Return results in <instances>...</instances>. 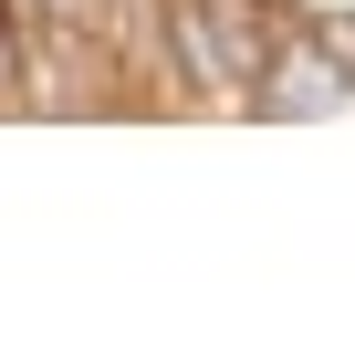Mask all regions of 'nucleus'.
<instances>
[{
	"mask_svg": "<svg viewBox=\"0 0 355 355\" xmlns=\"http://www.w3.org/2000/svg\"><path fill=\"white\" fill-rule=\"evenodd\" d=\"M251 115L261 125H324V115H355V63L313 32V21H282L261 84H251Z\"/></svg>",
	"mask_w": 355,
	"mask_h": 355,
	"instance_id": "nucleus-1",
	"label": "nucleus"
},
{
	"mask_svg": "<svg viewBox=\"0 0 355 355\" xmlns=\"http://www.w3.org/2000/svg\"><path fill=\"white\" fill-rule=\"evenodd\" d=\"M313 32H324V42H334V53L355 63V11H313Z\"/></svg>",
	"mask_w": 355,
	"mask_h": 355,
	"instance_id": "nucleus-3",
	"label": "nucleus"
},
{
	"mask_svg": "<svg viewBox=\"0 0 355 355\" xmlns=\"http://www.w3.org/2000/svg\"><path fill=\"white\" fill-rule=\"evenodd\" d=\"M157 42H167L178 84H189V105L241 115V73H230V53H220V32H209V0H157Z\"/></svg>",
	"mask_w": 355,
	"mask_h": 355,
	"instance_id": "nucleus-2",
	"label": "nucleus"
}]
</instances>
